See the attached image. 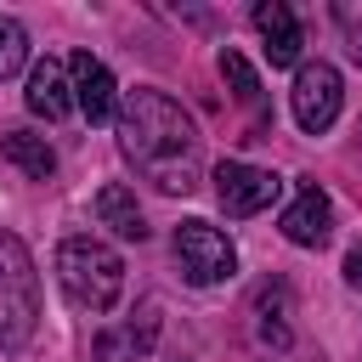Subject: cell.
Wrapping results in <instances>:
<instances>
[{
    "instance_id": "obj_1",
    "label": "cell",
    "mask_w": 362,
    "mask_h": 362,
    "mask_svg": "<svg viewBox=\"0 0 362 362\" xmlns=\"http://www.w3.org/2000/svg\"><path fill=\"white\" fill-rule=\"evenodd\" d=\"M119 147L136 164V175L153 181L158 192H192L198 187L204 136H198L192 113L181 102H170L164 90L141 85L119 102Z\"/></svg>"
},
{
    "instance_id": "obj_2",
    "label": "cell",
    "mask_w": 362,
    "mask_h": 362,
    "mask_svg": "<svg viewBox=\"0 0 362 362\" xmlns=\"http://www.w3.org/2000/svg\"><path fill=\"white\" fill-rule=\"evenodd\" d=\"M57 283L74 305L85 311H113L124 294V260L102 243V238H62L57 243Z\"/></svg>"
},
{
    "instance_id": "obj_3",
    "label": "cell",
    "mask_w": 362,
    "mask_h": 362,
    "mask_svg": "<svg viewBox=\"0 0 362 362\" xmlns=\"http://www.w3.org/2000/svg\"><path fill=\"white\" fill-rule=\"evenodd\" d=\"M40 322V272L17 232L0 226V351H23Z\"/></svg>"
},
{
    "instance_id": "obj_4",
    "label": "cell",
    "mask_w": 362,
    "mask_h": 362,
    "mask_svg": "<svg viewBox=\"0 0 362 362\" xmlns=\"http://www.w3.org/2000/svg\"><path fill=\"white\" fill-rule=\"evenodd\" d=\"M170 249H175V266H181V277H187L192 288H215V283H226V277L238 272V249H232V238H226L221 226L198 221V215L175 226Z\"/></svg>"
},
{
    "instance_id": "obj_5",
    "label": "cell",
    "mask_w": 362,
    "mask_h": 362,
    "mask_svg": "<svg viewBox=\"0 0 362 362\" xmlns=\"http://www.w3.org/2000/svg\"><path fill=\"white\" fill-rule=\"evenodd\" d=\"M339 96H345V85H339V68L334 62H300V74H294V90H288V102H294V124L305 130V136H322L334 119H339Z\"/></svg>"
},
{
    "instance_id": "obj_6",
    "label": "cell",
    "mask_w": 362,
    "mask_h": 362,
    "mask_svg": "<svg viewBox=\"0 0 362 362\" xmlns=\"http://www.w3.org/2000/svg\"><path fill=\"white\" fill-rule=\"evenodd\" d=\"M277 192H283V175H277V170H260V164H243V158H221V164H215V198H221V209L238 215V221L272 209Z\"/></svg>"
},
{
    "instance_id": "obj_7",
    "label": "cell",
    "mask_w": 362,
    "mask_h": 362,
    "mask_svg": "<svg viewBox=\"0 0 362 362\" xmlns=\"http://www.w3.org/2000/svg\"><path fill=\"white\" fill-rule=\"evenodd\" d=\"M68 79H74V107H79L90 124H107V119H119L113 74H107V62H102V57H90V51H74V57H68Z\"/></svg>"
},
{
    "instance_id": "obj_8",
    "label": "cell",
    "mask_w": 362,
    "mask_h": 362,
    "mask_svg": "<svg viewBox=\"0 0 362 362\" xmlns=\"http://www.w3.org/2000/svg\"><path fill=\"white\" fill-rule=\"evenodd\" d=\"M277 226H283L288 243H300V249H322L328 232H334V204H328V192H322V187H300V198L283 209Z\"/></svg>"
},
{
    "instance_id": "obj_9",
    "label": "cell",
    "mask_w": 362,
    "mask_h": 362,
    "mask_svg": "<svg viewBox=\"0 0 362 362\" xmlns=\"http://www.w3.org/2000/svg\"><path fill=\"white\" fill-rule=\"evenodd\" d=\"M23 102H28V113H40V119H68V107H74V79H68V68L57 62V57H40L34 68H28V90H23Z\"/></svg>"
},
{
    "instance_id": "obj_10",
    "label": "cell",
    "mask_w": 362,
    "mask_h": 362,
    "mask_svg": "<svg viewBox=\"0 0 362 362\" xmlns=\"http://www.w3.org/2000/svg\"><path fill=\"white\" fill-rule=\"evenodd\" d=\"M255 28H260V40H266V57H272V68H294L300 62V23H294V11L283 6V0H260L255 6Z\"/></svg>"
},
{
    "instance_id": "obj_11",
    "label": "cell",
    "mask_w": 362,
    "mask_h": 362,
    "mask_svg": "<svg viewBox=\"0 0 362 362\" xmlns=\"http://www.w3.org/2000/svg\"><path fill=\"white\" fill-rule=\"evenodd\" d=\"M96 221H102L113 238H124V243H141V238H147V221H141L136 192H130L124 181H107V187L96 192Z\"/></svg>"
},
{
    "instance_id": "obj_12",
    "label": "cell",
    "mask_w": 362,
    "mask_h": 362,
    "mask_svg": "<svg viewBox=\"0 0 362 362\" xmlns=\"http://www.w3.org/2000/svg\"><path fill=\"white\" fill-rule=\"evenodd\" d=\"M255 334H260V345L288 351V339H294V328H288V283H266L255 294Z\"/></svg>"
},
{
    "instance_id": "obj_13",
    "label": "cell",
    "mask_w": 362,
    "mask_h": 362,
    "mask_svg": "<svg viewBox=\"0 0 362 362\" xmlns=\"http://www.w3.org/2000/svg\"><path fill=\"white\" fill-rule=\"evenodd\" d=\"M0 158L17 164V170L34 175V181H45V175L57 170V153L45 147V136H28V130H6V136H0Z\"/></svg>"
},
{
    "instance_id": "obj_14",
    "label": "cell",
    "mask_w": 362,
    "mask_h": 362,
    "mask_svg": "<svg viewBox=\"0 0 362 362\" xmlns=\"http://www.w3.org/2000/svg\"><path fill=\"white\" fill-rule=\"evenodd\" d=\"M221 79L232 85V96L243 102V107H266V90H260V74L238 57V51H221Z\"/></svg>"
},
{
    "instance_id": "obj_15",
    "label": "cell",
    "mask_w": 362,
    "mask_h": 362,
    "mask_svg": "<svg viewBox=\"0 0 362 362\" xmlns=\"http://www.w3.org/2000/svg\"><path fill=\"white\" fill-rule=\"evenodd\" d=\"M23 68H28V34L17 17H0V79H11Z\"/></svg>"
},
{
    "instance_id": "obj_16",
    "label": "cell",
    "mask_w": 362,
    "mask_h": 362,
    "mask_svg": "<svg viewBox=\"0 0 362 362\" xmlns=\"http://www.w3.org/2000/svg\"><path fill=\"white\" fill-rule=\"evenodd\" d=\"M334 17H339V23H345V28H351V51H356V57H362V11H356V6H339V11H334Z\"/></svg>"
},
{
    "instance_id": "obj_17",
    "label": "cell",
    "mask_w": 362,
    "mask_h": 362,
    "mask_svg": "<svg viewBox=\"0 0 362 362\" xmlns=\"http://www.w3.org/2000/svg\"><path fill=\"white\" fill-rule=\"evenodd\" d=\"M345 283H351V288H362V243L345 255Z\"/></svg>"
}]
</instances>
